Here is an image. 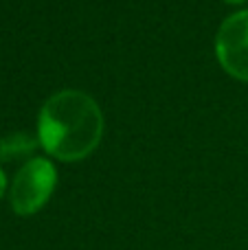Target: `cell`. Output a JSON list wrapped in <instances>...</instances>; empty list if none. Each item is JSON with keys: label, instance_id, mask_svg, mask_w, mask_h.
<instances>
[{"label": "cell", "instance_id": "4", "mask_svg": "<svg viewBox=\"0 0 248 250\" xmlns=\"http://www.w3.org/2000/svg\"><path fill=\"white\" fill-rule=\"evenodd\" d=\"M40 147V141L29 132H13L0 141V158L16 160V158H31L35 149Z\"/></svg>", "mask_w": 248, "mask_h": 250}, {"label": "cell", "instance_id": "6", "mask_svg": "<svg viewBox=\"0 0 248 250\" xmlns=\"http://www.w3.org/2000/svg\"><path fill=\"white\" fill-rule=\"evenodd\" d=\"M227 2H231V4H240V2H246V0H227Z\"/></svg>", "mask_w": 248, "mask_h": 250}, {"label": "cell", "instance_id": "2", "mask_svg": "<svg viewBox=\"0 0 248 250\" xmlns=\"http://www.w3.org/2000/svg\"><path fill=\"white\" fill-rule=\"evenodd\" d=\"M57 187V169L48 158L33 156L20 167L9 187V202L16 215H33L51 200Z\"/></svg>", "mask_w": 248, "mask_h": 250}, {"label": "cell", "instance_id": "5", "mask_svg": "<svg viewBox=\"0 0 248 250\" xmlns=\"http://www.w3.org/2000/svg\"><path fill=\"white\" fill-rule=\"evenodd\" d=\"M4 191H7V176H4V171L0 169V198L4 195Z\"/></svg>", "mask_w": 248, "mask_h": 250}, {"label": "cell", "instance_id": "3", "mask_svg": "<svg viewBox=\"0 0 248 250\" xmlns=\"http://www.w3.org/2000/svg\"><path fill=\"white\" fill-rule=\"evenodd\" d=\"M215 55L231 77L248 82V9L233 13L220 24Z\"/></svg>", "mask_w": 248, "mask_h": 250}, {"label": "cell", "instance_id": "1", "mask_svg": "<svg viewBox=\"0 0 248 250\" xmlns=\"http://www.w3.org/2000/svg\"><path fill=\"white\" fill-rule=\"evenodd\" d=\"M103 127V112L88 92L60 90L40 110L38 141L53 158L75 163L99 147Z\"/></svg>", "mask_w": 248, "mask_h": 250}]
</instances>
